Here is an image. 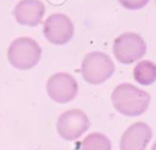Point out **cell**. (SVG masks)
Listing matches in <instances>:
<instances>
[{
	"label": "cell",
	"mask_w": 156,
	"mask_h": 150,
	"mask_svg": "<svg viewBox=\"0 0 156 150\" xmlns=\"http://www.w3.org/2000/svg\"><path fill=\"white\" fill-rule=\"evenodd\" d=\"M151 96L145 90L130 84H118L111 94V102L113 107L123 116L135 117L143 115L149 105Z\"/></svg>",
	"instance_id": "obj_1"
},
{
	"label": "cell",
	"mask_w": 156,
	"mask_h": 150,
	"mask_svg": "<svg viewBox=\"0 0 156 150\" xmlns=\"http://www.w3.org/2000/svg\"><path fill=\"white\" fill-rule=\"evenodd\" d=\"M41 48L32 38L20 37L7 49V60L17 70H30L40 61Z\"/></svg>",
	"instance_id": "obj_2"
},
{
	"label": "cell",
	"mask_w": 156,
	"mask_h": 150,
	"mask_svg": "<svg viewBox=\"0 0 156 150\" xmlns=\"http://www.w3.org/2000/svg\"><path fill=\"white\" fill-rule=\"evenodd\" d=\"M112 52L118 62L129 65L136 60H140L145 55L146 43L138 33H122L113 40Z\"/></svg>",
	"instance_id": "obj_4"
},
{
	"label": "cell",
	"mask_w": 156,
	"mask_h": 150,
	"mask_svg": "<svg viewBox=\"0 0 156 150\" xmlns=\"http://www.w3.org/2000/svg\"><path fill=\"white\" fill-rule=\"evenodd\" d=\"M118 2L127 10H139L145 7L149 0H118Z\"/></svg>",
	"instance_id": "obj_12"
},
{
	"label": "cell",
	"mask_w": 156,
	"mask_h": 150,
	"mask_svg": "<svg viewBox=\"0 0 156 150\" xmlns=\"http://www.w3.org/2000/svg\"><path fill=\"white\" fill-rule=\"evenodd\" d=\"M115 72L112 59L101 51H91L83 57L80 73L85 82L93 85L106 82Z\"/></svg>",
	"instance_id": "obj_3"
},
{
	"label": "cell",
	"mask_w": 156,
	"mask_h": 150,
	"mask_svg": "<svg viewBox=\"0 0 156 150\" xmlns=\"http://www.w3.org/2000/svg\"><path fill=\"white\" fill-rule=\"evenodd\" d=\"M45 13V6L39 0H21L13 9V16L20 24L35 27Z\"/></svg>",
	"instance_id": "obj_9"
},
{
	"label": "cell",
	"mask_w": 156,
	"mask_h": 150,
	"mask_svg": "<svg viewBox=\"0 0 156 150\" xmlns=\"http://www.w3.org/2000/svg\"><path fill=\"white\" fill-rule=\"evenodd\" d=\"M74 33V26L71 18L63 13H52L43 23L44 37L55 45L68 43Z\"/></svg>",
	"instance_id": "obj_7"
},
{
	"label": "cell",
	"mask_w": 156,
	"mask_h": 150,
	"mask_svg": "<svg viewBox=\"0 0 156 150\" xmlns=\"http://www.w3.org/2000/svg\"><path fill=\"white\" fill-rule=\"evenodd\" d=\"M90 126L89 118L83 110L72 109L62 112L56 122V130L58 135L68 141L78 139L83 135Z\"/></svg>",
	"instance_id": "obj_5"
},
{
	"label": "cell",
	"mask_w": 156,
	"mask_h": 150,
	"mask_svg": "<svg viewBox=\"0 0 156 150\" xmlns=\"http://www.w3.org/2000/svg\"><path fill=\"white\" fill-rule=\"evenodd\" d=\"M152 133L145 122H135L129 126L119 140V150H146Z\"/></svg>",
	"instance_id": "obj_8"
},
{
	"label": "cell",
	"mask_w": 156,
	"mask_h": 150,
	"mask_svg": "<svg viewBox=\"0 0 156 150\" xmlns=\"http://www.w3.org/2000/svg\"><path fill=\"white\" fill-rule=\"evenodd\" d=\"M80 150H111V141L105 134L94 132L82 140Z\"/></svg>",
	"instance_id": "obj_11"
},
{
	"label": "cell",
	"mask_w": 156,
	"mask_h": 150,
	"mask_svg": "<svg viewBox=\"0 0 156 150\" xmlns=\"http://www.w3.org/2000/svg\"><path fill=\"white\" fill-rule=\"evenodd\" d=\"M46 93L55 102L66 104L77 96L78 83L69 73L58 72L49 77L46 82Z\"/></svg>",
	"instance_id": "obj_6"
},
{
	"label": "cell",
	"mask_w": 156,
	"mask_h": 150,
	"mask_svg": "<svg viewBox=\"0 0 156 150\" xmlns=\"http://www.w3.org/2000/svg\"><path fill=\"white\" fill-rule=\"evenodd\" d=\"M133 78L141 85H151L156 80V65L150 60H143L133 68Z\"/></svg>",
	"instance_id": "obj_10"
}]
</instances>
